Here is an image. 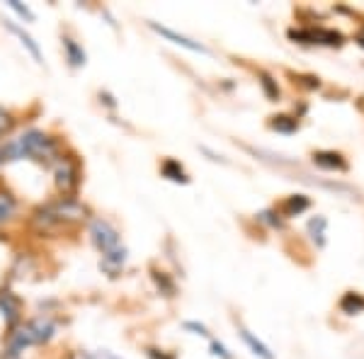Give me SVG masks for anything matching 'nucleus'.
Masks as SVG:
<instances>
[{
	"instance_id": "nucleus-1",
	"label": "nucleus",
	"mask_w": 364,
	"mask_h": 359,
	"mask_svg": "<svg viewBox=\"0 0 364 359\" xmlns=\"http://www.w3.org/2000/svg\"><path fill=\"white\" fill-rule=\"evenodd\" d=\"M22 158H32V161L46 163V166L61 161L56 141L46 136L44 132H39V129H29V132L20 134L17 139L3 146V163L22 161Z\"/></svg>"
},
{
	"instance_id": "nucleus-2",
	"label": "nucleus",
	"mask_w": 364,
	"mask_h": 359,
	"mask_svg": "<svg viewBox=\"0 0 364 359\" xmlns=\"http://www.w3.org/2000/svg\"><path fill=\"white\" fill-rule=\"evenodd\" d=\"M54 331L56 328L49 318H34V321L25 323V326H17L8 338V352L10 355H20L22 350H27L32 345L49 343L54 338Z\"/></svg>"
},
{
	"instance_id": "nucleus-3",
	"label": "nucleus",
	"mask_w": 364,
	"mask_h": 359,
	"mask_svg": "<svg viewBox=\"0 0 364 359\" xmlns=\"http://www.w3.org/2000/svg\"><path fill=\"white\" fill-rule=\"evenodd\" d=\"M90 240L92 245L102 252V255H107V252H112L117 248H122V238H119V231L112 226L109 221L105 219H90Z\"/></svg>"
},
{
	"instance_id": "nucleus-4",
	"label": "nucleus",
	"mask_w": 364,
	"mask_h": 359,
	"mask_svg": "<svg viewBox=\"0 0 364 359\" xmlns=\"http://www.w3.org/2000/svg\"><path fill=\"white\" fill-rule=\"evenodd\" d=\"M46 209H49L51 214H54L56 219L63 223V226H73V223H83V221L87 219V209H85V204L75 202V199H70V197H61V199H58V202L46 204Z\"/></svg>"
},
{
	"instance_id": "nucleus-5",
	"label": "nucleus",
	"mask_w": 364,
	"mask_h": 359,
	"mask_svg": "<svg viewBox=\"0 0 364 359\" xmlns=\"http://www.w3.org/2000/svg\"><path fill=\"white\" fill-rule=\"evenodd\" d=\"M289 39L304 44H326V46H340L343 44V34L336 29H289Z\"/></svg>"
},
{
	"instance_id": "nucleus-6",
	"label": "nucleus",
	"mask_w": 364,
	"mask_h": 359,
	"mask_svg": "<svg viewBox=\"0 0 364 359\" xmlns=\"http://www.w3.org/2000/svg\"><path fill=\"white\" fill-rule=\"evenodd\" d=\"M54 182H56V187L61 194H70L75 187H78V166H75L73 161L61 158V161L56 163V170H54Z\"/></svg>"
},
{
	"instance_id": "nucleus-7",
	"label": "nucleus",
	"mask_w": 364,
	"mask_h": 359,
	"mask_svg": "<svg viewBox=\"0 0 364 359\" xmlns=\"http://www.w3.org/2000/svg\"><path fill=\"white\" fill-rule=\"evenodd\" d=\"M32 228L37 231L39 235H58L63 233L68 226H63L61 221L56 219L54 214H51L46 207H39L37 211L32 214Z\"/></svg>"
},
{
	"instance_id": "nucleus-8",
	"label": "nucleus",
	"mask_w": 364,
	"mask_h": 359,
	"mask_svg": "<svg viewBox=\"0 0 364 359\" xmlns=\"http://www.w3.org/2000/svg\"><path fill=\"white\" fill-rule=\"evenodd\" d=\"M149 27L154 29L156 34H161V37H166L170 39L173 44H178L182 46V49H187V51H195V54H207V49H204L199 42H192L190 37H185V34H178V32H173L170 27H163V25H158V22H149Z\"/></svg>"
},
{
	"instance_id": "nucleus-9",
	"label": "nucleus",
	"mask_w": 364,
	"mask_h": 359,
	"mask_svg": "<svg viewBox=\"0 0 364 359\" xmlns=\"http://www.w3.org/2000/svg\"><path fill=\"white\" fill-rule=\"evenodd\" d=\"M0 314H3L5 318V323L8 326H17L20 323V318H22V301L15 296L13 291H0Z\"/></svg>"
},
{
	"instance_id": "nucleus-10",
	"label": "nucleus",
	"mask_w": 364,
	"mask_h": 359,
	"mask_svg": "<svg viewBox=\"0 0 364 359\" xmlns=\"http://www.w3.org/2000/svg\"><path fill=\"white\" fill-rule=\"evenodd\" d=\"M314 163L321 170H348V161L338 151H316Z\"/></svg>"
},
{
	"instance_id": "nucleus-11",
	"label": "nucleus",
	"mask_w": 364,
	"mask_h": 359,
	"mask_svg": "<svg viewBox=\"0 0 364 359\" xmlns=\"http://www.w3.org/2000/svg\"><path fill=\"white\" fill-rule=\"evenodd\" d=\"M124 262H127V248H117L112 252H107V255H102L100 267H102L109 277H117L122 272V267H124Z\"/></svg>"
},
{
	"instance_id": "nucleus-12",
	"label": "nucleus",
	"mask_w": 364,
	"mask_h": 359,
	"mask_svg": "<svg viewBox=\"0 0 364 359\" xmlns=\"http://www.w3.org/2000/svg\"><path fill=\"white\" fill-rule=\"evenodd\" d=\"M8 29L15 34V37H20L22 46H25V49L29 51V54H32L34 61H37V63H42V51H39V44L32 39V34H27L25 29H22L20 25H15V22H8Z\"/></svg>"
},
{
	"instance_id": "nucleus-13",
	"label": "nucleus",
	"mask_w": 364,
	"mask_h": 359,
	"mask_svg": "<svg viewBox=\"0 0 364 359\" xmlns=\"http://www.w3.org/2000/svg\"><path fill=\"white\" fill-rule=\"evenodd\" d=\"M240 338H243V343L250 347V352H252L255 357H260V359H274V355L269 352V347H267L265 343H262V340H257L250 331L240 328Z\"/></svg>"
},
{
	"instance_id": "nucleus-14",
	"label": "nucleus",
	"mask_w": 364,
	"mask_h": 359,
	"mask_svg": "<svg viewBox=\"0 0 364 359\" xmlns=\"http://www.w3.org/2000/svg\"><path fill=\"white\" fill-rule=\"evenodd\" d=\"M340 311L348 316H355V314H362L364 311V296L357 291H348L343 299H340Z\"/></svg>"
},
{
	"instance_id": "nucleus-15",
	"label": "nucleus",
	"mask_w": 364,
	"mask_h": 359,
	"mask_svg": "<svg viewBox=\"0 0 364 359\" xmlns=\"http://www.w3.org/2000/svg\"><path fill=\"white\" fill-rule=\"evenodd\" d=\"M161 173L166 175L168 180H173V182H182V185H187V182H190V178H187V173H185V168H182L178 161H173V158L163 161Z\"/></svg>"
},
{
	"instance_id": "nucleus-16",
	"label": "nucleus",
	"mask_w": 364,
	"mask_h": 359,
	"mask_svg": "<svg viewBox=\"0 0 364 359\" xmlns=\"http://www.w3.org/2000/svg\"><path fill=\"white\" fill-rule=\"evenodd\" d=\"M63 51H66V58H68V63L73 68H80V66H85V51H83V46H78L73 42V39H63Z\"/></svg>"
},
{
	"instance_id": "nucleus-17",
	"label": "nucleus",
	"mask_w": 364,
	"mask_h": 359,
	"mask_svg": "<svg viewBox=\"0 0 364 359\" xmlns=\"http://www.w3.org/2000/svg\"><path fill=\"white\" fill-rule=\"evenodd\" d=\"M15 211H17L15 197H13V194H10L8 190H0V226L13 219Z\"/></svg>"
},
{
	"instance_id": "nucleus-18",
	"label": "nucleus",
	"mask_w": 364,
	"mask_h": 359,
	"mask_svg": "<svg viewBox=\"0 0 364 359\" xmlns=\"http://www.w3.org/2000/svg\"><path fill=\"white\" fill-rule=\"evenodd\" d=\"M309 207H311V199L306 194H294V197L287 199L282 211H284L287 216H296V214H301V211H306Z\"/></svg>"
},
{
	"instance_id": "nucleus-19",
	"label": "nucleus",
	"mask_w": 364,
	"mask_h": 359,
	"mask_svg": "<svg viewBox=\"0 0 364 359\" xmlns=\"http://www.w3.org/2000/svg\"><path fill=\"white\" fill-rule=\"evenodd\" d=\"M269 127L274 129V132H284V134H291L299 129V122L294 117H287V114H279V117H272V122H269Z\"/></svg>"
},
{
	"instance_id": "nucleus-20",
	"label": "nucleus",
	"mask_w": 364,
	"mask_h": 359,
	"mask_svg": "<svg viewBox=\"0 0 364 359\" xmlns=\"http://www.w3.org/2000/svg\"><path fill=\"white\" fill-rule=\"evenodd\" d=\"M260 85H262V90H265V95H267L269 100H277V97H279L277 80H274L269 73H260Z\"/></svg>"
},
{
	"instance_id": "nucleus-21",
	"label": "nucleus",
	"mask_w": 364,
	"mask_h": 359,
	"mask_svg": "<svg viewBox=\"0 0 364 359\" xmlns=\"http://www.w3.org/2000/svg\"><path fill=\"white\" fill-rule=\"evenodd\" d=\"M154 279H156L158 289L166 294V296H173V294H175V284L170 282V277L166 272H154Z\"/></svg>"
},
{
	"instance_id": "nucleus-22",
	"label": "nucleus",
	"mask_w": 364,
	"mask_h": 359,
	"mask_svg": "<svg viewBox=\"0 0 364 359\" xmlns=\"http://www.w3.org/2000/svg\"><path fill=\"white\" fill-rule=\"evenodd\" d=\"M309 228H311V233H314V238H318V245H323L326 240H323V228H326V219H311L309 223Z\"/></svg>"
},
{
	"instance_id": "nucleus-23",
	"label": "nucleus",
	"mask_w": 364,
	"mask_h": 359,
	"mask_svg": "<svg viewBox=\"0 0 364 359\" xmlns=\"http://www.w3.org/2000/svg\"><path fill=\"white\" fill-rule=\"evenodd\" d=\"M8 8H13V10H15V13H17V15H20V17H25V20H27V22H32V20H34V13H32V10H29V8H27V5L17 3V0H8Z\"/></svg>"
},
{
	"instance_id": "nucleus-24",
	"label": "nucleus",
	"mask_w": 364,
	"mask_h": 359,
	"mask_svg": "<svg viewBox=\"0 0 364 359\" xmlns=\"http://www.w3.org/2000/svg\"><path fill=\"white\" fill-rule=\"evenodd\" d=\"M182 328H185V331H192L195 335H202V338H209L207 326H202V323H197V321H185L182 323Z\"/></svg>"
},
{
	"instance_id": "nucleus-25",
	"label": "nucleus",
	"mask_w": 364,
	"mask_h": 359,
	"mask_svg": "<svg viewBox=\"0 0 364 359\" xmlns=\"http://www.w3.org/2000/svg\"><path fill=\"white\" fill-rule=\"evenodd\" d=\"M211 355L221 357V359H231V352H228L221 343H216V340H211Z\"/></svg>"
},
{
	"instance_id": "nucleus-26",
	"label": "nucleus",
	"mask_w": 364,
	"mask_h": 359,
	"mask_svg": "<svg viewBox=\"0 0 364 359\" xmlns=\"http://www.w3.org/2000/svg\"><path fill=\"white\" fill-rule=\"evenodd\" d=\"M10 124H13V119H10V114L5 109H0V134H5L10 129Z\"/></svg>"
},
{
	"instance_id": "nucleus-27",
	"label": "nucleus",
	"mask_w": 364,
	"mask_h": 359,
	"mask_svg": "<svg viewBox=\"0 0 364 359\" xmlns=\"http://www.w3.org/2000/svg\"><path fill=\"white\" fill-rule=\"evenodd\" d=\"M260 219H262V221H267L269 226H279V223H282L279 219H274V211H262Z\"/></svg>"
},
{
	"instance_id": "nucleus-28",
	"label": "nucleus",
	"mask_w": 364,
	"mask_h": 359,
	"mask_svg": "<svg viewBox=\"0 0 364 359\" xmlns=\"http://www.w3.org/2000/svg\"><path fill=\"white\" fill-rule=\"evenodd\" d=\"M357 44H360L362 49H364V29H360V32H357Z\"/></svg>"
},
{
	"instance_id": "nucleus-29",
	"label": "nucleus",
	"mask_w": 364,
	"mask_h": 359,
	"mask_svg": "<svg viewBox=\"0 0 364 359\" xmlns=\"http://www.w3.org/2000/svg\"><path fill=\"white\" fill-rule=\"evenodd\" d=\"M87 359H117L112 355H97V357H87Z\"/></svg>"
},
{
	"instance_id": "nucleus-30",
	"label": "nucleus",
	"mask_w": 364,
	"mask_h": 359,
	"mask_svg": "<svg viewBox=\"0 0 364 359\" xmlns=\"http://www.w3.org/2000/svg\"><path fill=\"white\" fill-rule=\"evenodd\" d=\"M0 166H3V146H0Z\"/></svg>"
}]
</instances>
